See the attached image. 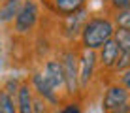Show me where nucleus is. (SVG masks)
Returning <instances> with one entry per match:
<instances>
[{
	"instance_id": "obj_8",
	"label": "nucleus",
	"mask_w": 130,
	"mask_h": 113,
	"mask_svg": "<svg viewBox=\"0 0 130 113\" xmlns=\"http://www.w3.org/2000/svg\"><path fill=\"white\" fill-rule=\"evenodd\" d=\"M89 15H87V8L77 13H74V15L70 17H64V25H62V34L66 36V40H75L81 36V30L85 26V23H87Z\"/></svg>"
},
{
	"instance_id": "obj_17",
	"label": "nucleus",
	"mask_w": 130,
	"mask_h": 113,
	"mask_svg": "<svg viewBox=\"0 0 130 113\" xmlns=\"http://www.w3.org/2000/svg\"><path fill=\"white\" fill-rule=\"evenodd\" d=\"M107 6H109L111 13L113 11H119V10H124V8H130V0H106Z\"/></svg>"
},
{
	"instance_id": "obj_2",
	"label": "nucleus",
	"mask_w": 130,
	"mask_h": 113,
	"mask_svg": "<svg viewBox=\"0 0 130 113\" xmlns=\"http://www.w3.org/2000/svg\"><path fill=\"white\" fill-rule=\"evenodd\" d=\"M40 21V4L38 0H23L21 10L13 19V32L17 36H26L32 32Z\"/></svg>"
},
{
	"instance_id": "obj_3",
	"label": "nucleus",
	"mask_w": 130,
	"mask_h": 113,
	"mask_svg": "<svg viewBox=\"0 0 130 113\" xmlns=\"http://www.w3.org/2000/svg\"><path fill=\"white\" fill-rule=\"evenodd\" d=\"M60 62L66 77V94L75 96L79 92V53L75 49H64L60 53Z\"/></svg>"
},
{
	"instance_id": "obj_10",
	"label": "nucleus",
	"mask_w": 130,
	"mask_h": 113,
	"mask_svg": "<svg viewBox=\"0 0 130 113\" xmlns=\"http://www.w3.org/2000/svg\"><path fill=\"white\" fill-rule=\"evenodd\" d=\"M34 90L28 79H23L19 87V92L15 96V104H17V111L19 113H34Z\"/></svg>"
},
{
	"instance_id": "obj_21",
	"label": "nucleus",
	"mask_w": 130,
	"mask_h": 113,
	"mask_svg": "<svg viewBox=\"0 0 130 113\" xmlns=\"http://www.w3.org/2000/svg\"><path fill=\"white\" fill-rule=\"evenodd\" d=\"M6 2H23V0H0V4H6Z\"/></svg>"
},
{
	"instance_id": "obj_12",
	"label": "nucleus",
	"mask_w": 130,
	"mask_h": 113,
	"mask_svg": "<svg viewBox=\"0 0 130 113\" xmlns=\"http://www.w3.org/2000/svg\"><path fill=\"white\" fill-rule=\"evenodd\" d=\"M23 2H6L0 4V23H13V19L17 17V13L21 10Z\"/></svg>"
},
{
	"instance_id": "obj_20",
	"label": "nucleus",
	"mask_w": 130,
	"mask_h": 113,
	"mask_svg": "<svg viewBox=\"0 0 130 113\" xmlns=\"http://www.w3.org/2000/svg\"><path fill=\"white\" fill-rule=\"evenodd\" d=\"M66 113H81L83 109H81V104H79L77 100H74V102H68L64 107H62Z\"/></svg>"
},
{
	"instance_id": "obj_18",
	"label": "nucleus",
	"mask_w": 130,
	"mask_h": 113,
	"mask_svg": "<svg viewBox=\"0 0 130 113\" xmlns=\"http://www.w3.org/2000/svg\"><path fill=\"white\" fill-rule=\"evenodd\" d=\"M49 104L45 100H42L40 96H34V113H47Z\"/></svg>"
},
{
	"instance_id": "obj_9",
	"label": "nucleus",
	"mask_w": 130,
	"mask_h": 113,
	"mask_svg": "<svg viewBox=\"0 0 130 113\" xmlns=\"http://www.w3.org/2000/svg\"><path fill=\"white\" fill-rule=\"evenodd\" d=\"M96 55H98V64L104 68V70H115V64H117V60L121 57V47L111 38L107 43H104L98 49Z\"/></svg>"
},
{
	"instance_id": "obj_7",
	"label": "nucleus",
	"mask_w": 130,
	"mask_h": 113,
	"mask_svg": "<svg viewBox=\"0 0 130 113\" xmlns=\"http://www.w3.org/2000/svg\"><path fill=\"white\" fill-rule=\"evenodd\" d=\"M43 75H45L47 83L55 89V92H66V77H64V68H62L60 58H47L45 66H43Z\"/></svg>"
},
{
	"instance_id": "obj_6",
	"label": "nucleus",
	"mask_w": 130,
	"mask_h": 113,
	"mask_svg": "<svg viewBox=\"0 0 130 113\" xmlns=\"http://www.w3.org/2000/svg\"><path fill=\"white\" fill-rule=\"evenodd\" d=\"M96 64H98L96 51H89V49H81L79 51V89L81 90L89 87L92 75H94Z\"/></svg>"
},
{
	"instance_id": "obj_19",
	"label": "nucleus",
	"mask_w": 130,
	"mask_h": 113,
	"mask_svg": "<svg viewBox=\"0 0 130 113\" xmlns=\"http://www.w3.org/2000/svg\"><path fill=\"white\" fill-rule=\"evenodd\" d=\"M117 83H119V85H123V87L130 92V68H128V70H124V72H121Z\"/></svg>"
},
{
	"instance_id": "obj_14",
	"label": "nucleus",
	"mask_w": 130,
	"mask_h": 113,
	"mask_svg": "<svg viewBox=\"0 0 130 113\" xmlns=\"http://www.w3.org/2000/svg\"><path fill=\"white\" fill-rule=\"evenodd\" d=\"M113 40L117 42L123 53H130V30L126 28H117L113 34Z\"/></svg>"
},
{
	"instance_id": "obj_11",
	"label": "nucleus",
	"mask_w": 130,
	"mask_h": 113,
	"mask_svg": "<svg viewBox=\"0 0 130 113\" xmlns=\"http://www.w3.org/2000/svg\"><path fill=\"white\" fill-rule=\"evenodd\" d=\"M51 10L60 17H70L87 8V0H47Z\"/></svg>"
},
{
	"instance_id": "obj_1",
	"label": "nucleus",
	"mask_w": 130,
	"mask_h": 113,
	"mask_svg": "<svg viewBox=\"0 0 130 113\" xmlns=\"http://www.w3.org/2000/svg\"><path fill=\"white\" fill-rule=\"evenodd\" d=\"M115 30H117V26L111 17L107 15L89 17L81 30V36H79V47L89 49V51H98L104 43H107L113 38Z\"/></svg>"
},
{
	"instance_id": "obj_13",
	"label": "nucleus",
	"mask_w": 130,
	"mask_h": 113,
	"mask_svg": "<svg viewBox=\"0 0 130 113\" xmlns=\"http://www.w3.org/2000/svg\"><path fill=\"white\" fill-rule=\"evenodd\" d=\"M111 19H113V23H115L117 28H126V30H130V8L113 11V13H111Z\"/></svg>"
},
{
	"instance_id": "obj_4",
	"label": "nucleus",
	"mask_w": 130,
	"mask_h": 113,
	"mask_svg": "<svg viewBox=\"0 0 130 113\" xmlns=\"http://www.w3.org/2000/svg\"><path fill=\"white\" fill-rule=\"evenodd\" d=\"M128 102H130V92L123 85L113 83V85H109V87L106 89V92H104L102 109H104V113H113L115 109L123 107L124 104H128Z\"/></svg>"
},
{
	"instance_id": "obj_5",
	"label": "nucleus",
	"mask_w": 130,
	"mask_h": 113,
	"mask_svg": "<svg viewBox=\"0 0 130 113\" xmlns=\"http://www.w3.org/2000/svg\"><path fill=\"white\" fill-rule=\"evenodd\" d=\"M30 85H32V90H34L36 96L45 100L49 106H59L60 104V94L55 92V89L47 83L43 72H34V74L30 75Z\"/></svg>"
},
{
	"instance_id": "obj_15",
	"label": "nucleus",
	"mask_w": 130,
	"mask_h": 113,
	"mask_svg": "<svg viewBox=\"0 0 130 113\" xmlns=\"http://www.w3.org/2000/svg\"><path fill=\"white\" fill-rule=\"evenodd\" d=\"M0 109L2 113H19L17 111V104H15V98L10 96L6 90L0 89Z\"/></svg>"
},
{
	"instance_id": "obj_16",
	"label": "nucleus",
	"mask_w": 130,
	"mask_h": 113,
	"mask_svg": "<svg viewBox=\"0 0 130 113\" xmlns=\"http://www.w3.org/2000/svg\"><path fill=\"white\" fill-rule=\"evenodd\" d=\"M21 83H23V81H21L19 77H8L6 81H4V85H2V90H6L8 94H10V96H13L15 98L17 96V92H19V87H21Z\"/></svg>"
}]
</instances>
